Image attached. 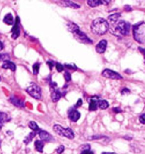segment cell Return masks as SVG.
Here are the masks:
<instances>
[{
    "label": "cell",
    "instance_id": "1",
    "mask_svg": "<svg viewBox=\"0 0 145 154\" xmlns=\"http://www.w3.org/2000/svg\"><path fill=\"white\" fill-rule=\"evenodd\" d=\"M109 29V23L106 19L98 18L95 19L91 25L92 32L95 35L102 36L107 32Z\"/></svg>",
    "mask_w": 145,
    "mask_h": 154
},
{
    "label": "cell",
    "instance_id": "2",
    "mask_svg": "<svg viewBox=\"0 0 145 154\" xmlns=\"http://www.w3.org/2000/svg\"><path fill=\"white\" fill-rule=\"evenodd\" d=\"M130 28L131 26L129 23L124 20H120L114 28L113 33H114L115 35H116V33H118L124 36H126L128 35L129 33Z\"/></svg>",
    "mask_w": 145,
    "mask_h": 154
},
{
    "label": "cell",
    "instance_id": "3",
    "mask_svg": "<svg viewBox=\"0 0 145 154\" xmlns=\"http://www.w3.org/2000/svg\"><path fill=\"white\" fill-rule=\"evenodd\" d=\"M53 131L57 134L66 137L70 140H72L74 138V132L69 128L65 129L60 125H55L53 126Z\"/></svg>",
    "mask_w": 145,
    "mask_h": 154
},
{
    "label": "cell",
    "instance_id": "4",
    "mask_svg": "<svg viewBox=\"0 0 145 154\" xmlns=\"http://www.w3.org/2000/svg\"><path fill=\"white\" fill-rule=\"evenodd\" d=\"M26 92L30 95L36 99H40L41 98V89L38 85L35 83L30 84V85L26 89Z\"/></svg>",
    "mask_w": 145,
    "mask_h": 154
},
{
    "label": "cell",
    "instance_id": "5",
    "mask_svg": "<svg viewBox=\"0 0 145 154\" xmlns=\"http://www.w3.org/2000/svg\"><path fill=\"white\" fill-rule=\"evenodd\" d=\"M102 75L106 78L111 79L120 80L122 79V77L118 73L109 69H106L103 71Z\"/></svg>",
    "mask_w": 145,
    "mask_h": 154
},
{
    "label": "cell",
    "instance_id": "6",
    "mask_svg": "<svg viewBox=\"0 0 145 154\" xmlns=\"http://www.w3.org/2000/svg\"><path fill=\"white\" fill-rule=\"evenodd\" d=\"M51 85V88L52 90L51 97L52 101L53 102H57L61 98L62 93L59 89L56 88V86H57L56 84L53 83H52Z\"/></svg>",
    "mask_w": 145,
    "mask_h": 154
},
{
    "label": "cell",
    "instance_id": "7",
    "mask_svg": "<svg viewBox=\"0 0 145 154\" xmlns=\"http://www.w3.org/2000/svg\"><path fill=\"white\" fill-rule=\"evenodd\" d=\"M19 24H20V19H19V17H17L15 18V20L14 26L13 27V29H11V31H12L11 38L14 40H16L20 35Z\"/></svg>",
    "mask_w": 145,
    "mask_h": 154
},
{
    "label": "cell",
    "instance_id": "8",
    "mask_svg": "<svg viewBox=\"0 0 145 154\" xmlns=\"http://www.w3.org/2000/svg\"><path fill=\"white\" fill-rule=\"evenodd\" d=\"M74 35H75V38L77 39H78L80 42H84L85 44H92L93 43L92 41L89 38H87V36L84 34V33L82 32L80 30L75 33Z\"/></svg>",
    "mask_w": 145,
    "mask_h": 154
},
{
    "label": "cell",
    "instance_id": "9",
    "mask_svg": "<svg viewBox=\"0 0 145 154\" xmlns=\"http://www.w3.org/2000/svg\"><path fill=\"white\" fill-rule=\"evenodd\" d=\"M107 45V42L105 40H102L100 42H99L98 44L96 46L95 49L97 53L99 54H102L106 51V48Z\"/></svg>",
    "mask_w": 145,
    "mask_h": 154
},
{
    "label": "cell",
    "instance_id": "10",
    "mask_svg": "<svg viewBox=\"0 0 145 154\" xmlns=\"http://www.w3.org/2000/svg\"><path fill=\"white\" fill-rule=\"evenodd\" d=\"M80 112L75 109H71L69 113V118L73 122H77L80 119Z\"/></svg>",
    "mask_w": 145,
    "mask_h": 154
},
{
    "label": "cell",
    "instance_id": "11",
    "mask_svg": "<svg viewBox=\"0 0 145 154\" xmlns=\"http://www.w3.org/2000/svg\"><path fill=\"white\" fill-rule=\"evenodd\" d=\"M39 135L40 139L43 141L49 142V141L52 140V139H53V137H52L51 134L46 131H40L39 133Z\"/></svg>",
    "mask_w": 145,
    "mask_h": 154
},
{
    "label": "cell",
    "instance_id": "12",
    "mask_svg": "<svg viewBox=\"0 0 145 154\" xmlns=\"http://www.w3.org/2000/svg\"><path fill=\"white\" fill-rule=\"evenodd\" d=\"M109 2V1H100V0H89L87 1V4L91 7H96L99 5H107Z\"/></svg>",
    "mask_w": 145,
    "mask_h": 154
},
{
    "label": "cell",
    "instance_id": "13",
    "mask_svg": "<svg viewBox=\"0 0 145 154\" xmlns=\"http://www.w3.org/2000/svg\"><path fill=\"white\" fill-rule=\"evenodd\" d=\"M2 67L3 68H4L5 70L7 69H10V70L12 71H15L16 70V65L14 64L13 62L9 61V60H6L3 62V64L2 65Z\"/></svg>",
    "mask_w": 145,
    "mask_h": 154
},
{
    "label": "cell",
    "instance_id": "14",
    "mask_svg": "<svg viewBox=\"0 0 145 154\" xmlns=\"http://www.w3.org/2000/svg\"><path fill=\"white\" fill-rule=\"evenodd\" d=\"M98 101L97 99H96L95 97L91 98L90 101L89 102V109L90 111H96L98 108Z\"/></svg>",
    "mask_w": 145,
    "mask_h": 154
},
{
    "label": "cell",
    "instance_id": "15",
    "mask_svg": "<svg viewBox=\"0 0 145 154\" xmlns=\"http://www.w3.org/2000/svg\"><path fill=\"white\" fill-rule=\"evenodd\" d=\"M67 28L69 32L73 33V34H74L75 33L80 30V27H78V26L71 22H69L67 24Z\"/></svg>",
    "mask_w": 145,
    "mask_h": 154
},
{
    "label": "cell",
    "instance_id": "16",
    "mask_svg": "<svg viewBox=\"0 0 145 154\" xmlns=\"http://www.w3.org/2000/svg\"><path fill=\"white\" fill-rule=\"evenodd\" d=\"M10 102L12 103L15 106H17L18 107H24V102L17 97L12 96L10 97Z\"/></svg>",
    "mask_w": 145,
    "mask_h": 154
},
{
    "label": "cell",
    "instance_id": "17",
    "mask_svg": "<svg viewBox=\"0 0 145 154\" xmlns=\"http://www.w3.org/2000/svg\"><path fill=\"white\" fill-rule=\"evenodd\" d=\"M61 4L64 6L69 7L73 9H78L80 8V5H77L70 1H61Z\"/></svg>",
    "mask_w": 145,
    "mask_h": 154
},
{
    "label": "cell",
    "instance_id": "18",
    "mask_svg": "<svg viewBox=\"0 0 145 154\" xmlns=\"http://www.w3.org/2000/svg\"><path fill=\"white\" fill-rule=\"evenodd\" d=\"M3 21L5 23L8 25H13L14 23V20H13V17L12 14L11 13L6 14L4 17Z\"/></svg>",
    "mask_w": 145,
    "mask_h": 154
},
{
    "label": "cell",
    "instance_id": "19",
    "mask_svg": "<svg viewBox=\"0 0 145 154\" xmlns=\"http://www.w3.org/2000/svg\"><path fill=\"white\" fill-rule=\"evenodd\" d=\"M120 14H118V13H116V14H112L110 16L108 17V20L109 21V23L111 24H112L115 23H116L118 20L119 19V18L120 17Z\"/></svg>",
    "mask_w": 145,
    "mask_h": 154
},
{
    "label": "cell",
    "instance_id": "20",
    "mask_svg": "<svg viewBox=\"0 0 145 154\" xmlns=\"http://www.w3.org/2000/svg\"><path fill=\"white\" fill-rule=\"evenodd\" d=\"M35 149H36V151L42 153L43 149L44 147V143L43 142V140H36L35 142Z\"/></svg>",
    "mask_w": 145,
    "mask_h": 154
},
{
    "label": "cell",
    "instance_id": "21",
    "mask_svg": "<svg viewBox=\"0 0 145 154\" xmlns=\"http://www.w3.org/2000/svg\"><path fill=\"white\" fill-rule=\"evenodd\" d=\"M98 107L102 110L107 109L109 107V103L106 100H99Z\"/></svg>",
    "mask_w": 145,
    "mask_h": 154
},
{
    "label": "cell",
    "instance_id": "22",
    "mask_svg": "<svg viewBox=\"0 0 145 154\" xmlns=\"http://www.w3.org/2000/svg\"><path fill=\"white\" fill-rule=\"evenodd\" d=\"M28 126L33 131H38L39 130V128L38 126V124L36 123V122H33V121L30 122L28 124Z\"/></svg>",
    "mask_w": 145,
    "mask_h": 154
},
{
    "label": "cell",
    "instance_id": "23",
    "mask_svg": "<svg viewBox=\"0 0 145 154\" xmlns=\"http://www.w3.org/2000/svg\"><path fill=\"white\" fill-rule=\"evenodd\" d=\"M39 68H40V64L36 63H35L33 66V75H37L39 72Z\"/></svg>",
    "mask_w": 145,
    "mask_h": 154
},
{
    "label": "cell",
    "instance_id": "24",
    "mask_svg": "<svg viewBox=\"0 0 145 154\" xmlns=\"http://www.w3.org/2000/svg\"><path fill=\"white\" fill-rule=\"evenodd\" d=\"M35 133H34V132H32V133H31L28 136H27V137H26V138L25 139V140H24V142L26 143V145H27L28 143L30 142H31L32 140H33V138L35 136Z\"/></svg>",
    "mask_w": 145,
    "mask_h": 154
},
{
    "label": "cell",
    "instance_id": "25",
    "mask_svg": "<svg viewBox=\"0 0 145 154\" xmlns=\"http://www.w3.org/2000/svg\"><path fill=\"white\" fill-rule=\"evenodd\" d=\"M7 118H8V116L6 113L4 112H0V122L4 124V122L7 120Z\"/></svg>",
    "mask_w": 145,
    "mask_h": 154
},
{
    "label": "cell",
    "instance_id": "26",
    "mask_svg": "<svg viewBox=\"0 0 145 154\" xmlns=\"http://www.w3.org/2000/svg\"><path fill=\"white\" fill-rule=\"evenodd\" d=\"M71 75L70 73L68 72H65L64 74V78L66 81H70L71 80Z\"/></svg>",
    "mask_w": 145,
    "mask_h": 154
},
{
    "label": "cell",
    "instance_id": "27",
    "mask_svg": "<svg viewBox=\"0 0 145 154\" xmlns=\"http://www.w3.org/2000/svg\"><path fill=\"white\" fill-rule=\"evenodd\" d=\"M56 69L58 72H61L64 70V67L60 63H57L56 64Z\"/></svg>",
    "mask_w": 145,
    "mask_h": 154
},
{
    "label": "cell",
    "instance_id": "28",
    "mask_svg": "<svg viewBox=\"0 0 145 154\" xmlns=\"http://www.w3.org/2000/svg\"><path fill=\"white\" fill-rule=\"evenodd\" d=\"M64 149H65V147H64V146H59V147H58V149H57V153L59 154H62V153L64 152Z\"/></svg>",
    "mask_w": 145,
    "mask_h": 154
},
{
    "label": "cell",
    "instance_id": "29",
    "mask_svg": "<svg viewBox=\"0 0 145 154\" xmlns=\"http://www.w3.org/2000/svg\"><path fill=\"white\" fill-rule=\"evenodd\" d=\"M140 123L143 124H145V113L142 114L140 117Z\"/></svg>",
    "mask_w": 145,
    "mask_h": 154
},
{
    "label": "cell",
    "instance_id": "30",
    "mask_svg": "<svg viewBox=\"0 0 145 154\" xmlns=\"http://www.w3.org/2000/svg\"><path fill=\"white\" fill-rule=\"evenodd\" d=\"M82 100L81 99H79L75 104V107H79L82 106Z\"/></svg>",
    "mask_w": 145,
    "mask_h": 154
},
{
    "label": "cell",
    "instance_id": "31",
    "mask_svg": "<svg viewBox=\"0 0 145 154\" xmlns=\"http://www.w3.org/2000/svg\"><path fill=\"white\" fill-rule=\"evenodd\" d=\"M81 154H94V153L90 149H84L82 152Z\"/></svg>",
    "mask_w": 145,
    "mask_h": 154
},
{
    "label": "cell",
    "instance_id": "32",
    "mask_svg": "<svg viewBox=\"0 0 145 154\" xmlns=\"http://www.w3.org/2000/svg\"><path fill=\"white\" fill-rule=\"evenodd\" d=\"M65 67L71 70H75V65H65Z\"/></svg>",
    "mask_w": 145,
    "mask_h": 154
},
{
    "label": "cell",
    "instance_id": "33",
    "mask_svg": "<svg viewBox=\"0 0 145 154\" xmlns=\"http://www.w3.org/2000/svg\"><path fill=\"white\" fill-rule=\"evenodd\" d=\"M113 111L116 112V113H120V112H122L121 110L119 107L115 108H113Z\"/></svg>",
    "mask_w": 145,
    "mask_h": 154
},
{
    "label": "cell",
    "instance_id": "34",
    "mask_svg": "<svg viewBox=\"0 0 145 154\" xmlns=\"http://www.w3.org/2000/svg\"><path fill=\"white\" fill-rule=\"evenodd\" d=\"M138 49H139V50H140V53H142L144 55V56H145V49L142 48V47H140Z\"/></svg>",
    "mask_w": 145,
    "mask_h": 154
},
{
    "label": "cell",
    "instance_id": "35",
    "mask_svg": "<svg viewBox=\"0 0 145 154\" xmlns=\"http://www.w3.org/2000/svg\"><path fill=\"white\" fill-rule=\"evenodd\" d=\"M47 64H48V65L49 66V67H50V68L51 70L52 68L53 67V63L52 62L49 61V62H47Z\"/></svg>",
    "mask_w": 145,
    "mask_h": 154
},
{
    "label": "cell",
    "instance_id": "36",
    "mask_svg": "<svg viewBox=\"0 0 145 154\" xmlns=\"http://www.w3.org/2000/svg\"><path fill=\"white\" fill-rule=\"evenodd\" d=\"M127 92H129V90L128 89H124L122 91V94H124V93H127Z\"/></svg>",
    "mask_w": 145,
    "mask_h": 154
},
{
    "label": "cell",
    "instance_id": "37",
    "mask_svg": "<svg viewBox=\"0 0 145 154\" xmlns=\"http://www.w3.org/2000/svg\"><path fill=\"white\" fill-rule=\"evenodd\" d=\"M4 48V45L0 41V51H1Z\"/></svg>",
    "mask_w": 145,
    "mask_h": 154
},
{
    "label": "cell",
    "instance_id": "38",
    "mask_svg": "<svg viewBox=\"0 0 145 154\" xmlns=\"http://www.w3.org/2000/svg\"><path fill=\"white\" fill-rule=\"evenodd\" d=\"M5 57L4 54H0V60H3Z\"/></svg>",
    "mask_w": 145,
    "mask_h": 154
},
{
    "label": "cell",
    "instance_id": "39",
    "mask_svg": "<svg viewBox=\"0 0 145 154\" xmlns=\"http://www.w3.org/2000/svg\"><path fill=\"white\" fill-rule=\"evenodd\" d=\"M102 154H116V153H115V152H103Z\"/></svg>",
    "mask_w": 145,
    "mask_h": 154
},
{
    "label": "cell",
    "instance_id": "40",
    "mask_svg": "<svg viewBox=\"0 0 145 154\" xmlns=\"http://www.w3.org/2000/svg\"><path fill=\"white\" fill-rule=\"evenodd\" d=\"M0 81H1V77H0Z\"/></svg>",
    "mask_w": 145,
    "mask_h": 154
}]
</instances>
